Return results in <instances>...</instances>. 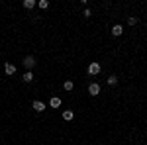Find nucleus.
I'll return each mask as SVG.
<instances>
[{"instance_id": "nucleus-1", "label": "nucleus", "mask_w": 147, "mask_h": 145, "mask_svg": "<svg viewBox=\"0 0 147 145\" xmlns=\"http://www.w3.org/2000/svg\"><path fill=\"white\" fill-rule=\"evenodd\" d=\"M88 92H90L92 96L100 94V84H98V82H90V84H88Z\"/></svg>"}, {"instance_id": "nucleus-2", "label": "nucleus", "mask_w": 147, "mask_h": 145, "mask_svg": "<svg viewBox=\"0 0 147 145\" xmlns=\"http://www.w3.org/2000/svg\"><path fill=\"white\" fill-rule=\"evenodd\" d=\"M100 71H102L100 63H90V65H88V73H90V75H98Z\"/></svg>"}, {"instance_id": "nucleus-3", "label": "nucleus", "mask_w": 147, "mask_h": 145, "mask_svg": "<svg viewBox=\"0 0 147 145\" xmlns=\"http://www.w3.org/2000/svg\"><path fill=\"white\" fill-rule=\"evenodd\" d=\"M34 65H35V59L32 55L24 57V67H26V69H34Z\"/></svg>"}, {"instance_id": "nucleus-4", "label": "nucleus", "mask_w": 147, "mask_h": 145, "mask_svg": "<svg viewBox=\"0 0 147 145\" xmlns=\"http://www.w3.org/2000/svg\"><path fill=\"white\" fill-rule=\"evenodd\" d=\"M4 73H6L8 77L16 75V65H12V63H6V65H4Z\"/></svg>"}, {"instance_id": "nucleus-5", "label": "nucleus", "mask_w": 147, "mask_h": 145, "mask_svg": "<svg viewBox=\"0 0 147 145\" xmlns=\"http://www.w3.org/2000/svg\"><path fill=\"white\" fill-rule=\"evenodd\" d=\"M32 108H34L35 112H43V110H45V104H43L41 100H34V102H32Z\"/></svg>"}, {"instance_id": "nucleus-6", "label": "nucleus", "mask_w": 147, "mask_h": 145, "mask_svg": "<svg viewBox=\"0 0 147 145\" xmlns=\"http://www.w3.org/2000/svg\"><path fill=\"white\" fill-rule=\"evenodd\" d=\"M122 34H124V28H122L120 24H116V26L112 28V35H116V37H118V35H122Z\"/></svg>"}, {"instance_id": "nucleus-7", "label": "nucleus", "mask_w": 147, "mask_h": 145, "mask_svg": "<svg viewBox=\"0 0 147 145\" xmlns=\"http://www.w3.org/2000/svg\"><path fill=\"white\" fill-rule=\"evenodd\" d=\"M49 106H51V108H59V106H61V98H59V96H53V98L49 100Z\"/></svg>"}, {"instance_id": "nucleus-8", "label": "nucleus", "mask_w": 147, "mask_h": 145, "mask_svg": "<svg viewBox=\"0 0 147 145\" xmlns=\"http://www.w3.org/2000/svg\"><path fill=\"white\" fill-rule=\"evenodd\" d=\"M73 118H75V114H73V110H65V112H63V120H65V122H71Z\"/></svg>"}, {"instance_id": "nucleus-9", "label": "nucleus", "mask_w": 147, "mask_h": 145, "mask_svg": "<svg viewBox=\"0 0 147 145\" xmlns=\"http://www.w3.org/2000/svg\"><path fill=\"white\" fill-rule=\"evenodd\" d=\"M35 6V0H24V8H28V10H32Z\"/></svg>"}, {"instance_id": "nucleus-10", "label": "nucleus", "mask_w": 147, "mask_h": 145, "mask_svg": "<svg viewBox=\"0 0 147 145\" xmlns=\"http://www.w3.org/2000/svg\"><path fill=\"white\" fill-rule=\"evenodd\" d=\"M73 86H75V84H73V80H65V82H63V88L67 90V92H69V90H73Z\"/></svg>"}, {"instance_id": "nucleus-11", "label": "nucleus", "mask_w": 147, "mask_h": 145, "mask_svg": "<svg viewBox=\"0 0 147 145\" xmlns=\"http://www.w3.org/2000/svg\"><path fill=\"white\" fill-rule=\"evenodd\" d=\"M116 84H118V77H108V86H116Z\"/></svg>"}, {"instance_id": "nucleus-12", "label": "nucleus", "mask_w": 147, "mask_h": 145, "mask_svg": "<svg viewBox=\"0 0 147 145\" xmlns=\"http://www.w3.org/2000/svg\"><path fill=\"white\" fill-rule=\"evenodd\" d=\"M32 80H34V75H32V71H28L24 75V82H32Z\"/></svg>"}, {"instance_id": "nucleus-13", "label": "nucleus", "mask_w": 147, "mask_h": 145, "mask_svg": "<svg viewBox=\"0 0 147 145\" xmlns=\"http://www.w3.org/2000/svg\"><path fill=\"white\" fill-rule=\"evenodd\" d=\"M37 6H39V8H43V10H47V8H49V2H47V0H39V2H37Z\"/></svg>"}, {"instance_id": "nucleus-14", "label": "nucleus", "mask_w": 147, "mask_h": 145, "mask_svg": "<svg viewBox=\"0 0 147 145\" xmlns=\"http://www.w3.org/2000/svg\"><path fill=\"white\" fill-rule=\"evenodd\" d=\"M127 24H129V26H136V24H137V18H136V16H129V18H127Z\"/></svg>"}]
</instances>
